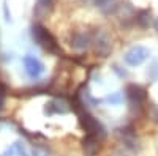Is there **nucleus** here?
I'll return each mask as SVG.
<instances>
[{
    "mask_svg": "<svg viewBox=\"0 0 158 156\" xmlns=\"http://www.w3.org/2000/svg\"><path fill=\"white\" fill-rule=\"evenodd\" d=\"M32 36H33V40L41 46L44 50L51 52V54H57V52L60 50L59 49V44L56 41V38L52 36L43 25H40V24H35L33 27H32Z\"/></svg>",
    "mask_w": 158,
    "mask_h": 156,
    "instance_id": "obj_1",
    "label": "nucleus"
},
{
    "mask_svg": "<svg viewBox=\"0 0 158 156\" xmlns=\"http://www.w3.org/2000/svg\"><path fill=\"white\" fill-rule=\"evenodd\" d=\"M149 55H150L149 49L138 44V46H133L131 49L127 50L123 60H125V63L128 65V66H138V65H141L142 62H146V58Z\"/></svg>",
    "mask_w": 158,
    "mask_h": 156,
    "instance_id": "obj_2",
    "label": "nucleus"
},
{
    "mask_svg": "<svg viewBox=\"0 0 158 156\" xmlns=\"http://www.w3.org/2000/svg\"><path fill=\"white\" fill-rule=\"evenodd\" d=\"M22 62H24V66H25V73H27V76L30 79H38V77L43 74L44 66L38 58H35L32 55H25L22 58Z\"/></svg>",
    "mask_w": 158,
    "mask_h": 156,
    "instance_id": "obj_3",
    "label": "nucleus"
},
{
    "mask_svg": "<svg viewBox=\"0 0 158 156\" xmlns=\"http://www.w3.org/2000/svg\"><path fill=\"white\" fill-rule=\"evenodd\" d=\"M127 95L131 99V102L136 104V106H141V102L146 99V92L136 84H130L127 87Z\"/></svg>",
    "mask_w": 158,
    "mask_h": 156,
    "instance_id": "obj_4",
    "label": "nucleus"
},
{
    "mask_svg": "<svg viewBox=\"0 0 158 156\" xmlns=\"http://www.w3.org/2000/svg\"><path fill=\"white\" fill-rule=\"evenodd\" d=\"M89 43H92V36L90 33H85V32H74L73 33V38H71V46L77 50L81 49H85L89 46Z\"/></svg>",
    "mask_w": 158,
    "mask_h": 156,
    "instance_id": "obj_5",
    "label": "nucleus"
},
{
    "mask_svg": "<svg viewBox=\"0 0 158 156\" xmlns=\"http://www.w3.org/2000/svg\"><path fill=\"white\" fill-rule=\"evenodd\" d=\"M95 43V50L100 52V54H108L109 49H111V44H109V38L106 33H103V32H97L95 35V40H92Z\"/></svg>",
    "mask_w": 158,
    "mask_h": 156,
    "instance_id": "obj_6",
    "label": "nucleus"
},
{
    "mask_svg": "<svg viewBox=\"0 0 158 156\" xmlns=\"http://www.w3.org/2000/svg\"><path fill=\"white\" fill-rule=\"evenodd\" d=\"M98 142H100L98 137L87 134V137L84 139V151H85L89 156L95 154V151H97V148H98Z\"/></svg>",
    "mask_w": 158,
    "mask_h": 156,
    "instance_id": "obj_7",
    "label": "nucleus"
},
{
    "mask_svg": "<svg viewBox=\"0 0 158 156\" xmlns=\"http://www.w3.org/2000/svg\"><path fill=\"white\" fill-rule=\"evenodd\" d=\"M68 109L67 107H65V104L63 102H60L59 99H54V101H51L49 104H46V109H44V112L46 114H65V112H67Z\"/></svg>",
    "mask_w": 158,
    "mask_h": 156,
    "instance_id": "obj_8",
    "label": "nucleus"
},
{
    "mask_svg": "<svg viewBox=\"0 0 158 156\" xmlns=\"http://www.w3.org/2000/svg\"><path fill=\"white\" fill-rule=\"evenodd\" d=\"M136 22L141 25V27H149L150 25V10L139 11L138 16H136Z\"/></svg>",
    "mask_w": 158,
    "mask_h": 156,
    "instance_id": "obj_9",
    "label": "nucleus"
},
{
    "mask_svg": "<svg viewBox=\"0 0 158 156\" xmlns=\"http://www.w3.org/2000/svg\"><path fill=\"white\" fill-rule=\"evenodd\" d=\"M52 5V0H38V3L33 10V14L35 16H43L46 14V10Z\"/></svg>",
    "mask_w": 158,
    "mask_h": 156,
    "instance_id": "obj_10",
    "label": "nucleus"
},
{
    "mask_svg": "<svg viewBox=\"0 0 158 156\" xmlns=\"http://www.w3.org/2000/svg\"><path fill=\"white\" fill-rule=\"evenodd\" d=\"M147 76H149V79L150 81H158V58H155L153 62H152V65L149 66V70H147Z\"/></svg>",
    "mask_w": 158,
    "mask_h": 156,
    "instance_id": "obj_11",
    "label": "nucleus"
},
{
    "mask_svg": "<svg viewBox=\"0 0 158 156\" xmlns=\"http://www.w3.org/2000/svg\"><path fill=\"white\" fill-rule=\"evenodd\" d=\"M122 101V93H112L103 99V102H109V104H118Z\"/></svg>",
    "mask_w": 158,
    "mask_h": 156,
    "instance_id": "obj_12",
    "label": "nucleus"
},
{
    "mask_svg": "<svg viewBox=\"0 0 158 156\" xmlns=\"http://www.w3.org/2000/svg\"><path fill=\"white\" fill-rule=\"evenodd\" d=\"M15 147H16V151H18V154H19V156H27V153H25V150H24V148H22V145H21V142H16Z\"/></svg>",
    "mask_w": 158,
    "mask_h": 156,
    "instance_id": "obj_13",
    "label": "nucleus"
},
{
    "mask_svg": "<svg viewBox=\"0 0 158 156\" xmlns=\"http://www.w3.org/2000/svg\"><path fill=\"white\" fill-rule=\"evenodd\" d=\"M3 99H5V87H3V84H0V109H2Z\"/></svg>",
    "mask_w": 158,
    "mask_h": 156,
    "instance_id": "obj_14",
    "label": "nucleus"
},
{
    "mask_svg": "<svg viewBox=\"0 0 158 156\" xmlns=\"http://www.w3.org/2000/svg\"><path fill=\"white\" fill-rule=\"evenodd\" d=\"M114 71L120 76V77H127V73L125 71H122V70H118V66H114Z\"/></svg>",
    "mask_w": 158,
    "mask_h": 156,
    "instance_id": "obj_15",
    "label": "nucleus"
},
{
    "mask_svg": "<svg viewBox=\"0 0 158 156\" xmlns=\"http://www.w3.org/2000/svg\"><path fill=\"white\" fill-rule=\"evenodd\" d=\"M33 156H46L43 151H40V150H33Z\"/></svg>",
    "mask_w": 158,
    "mask_h": 156,
    "instance_id": "obj_16",
    "label": "nucleus"
},
{
    "mask_svg": "<svg viewBox=\"0 0 158 156\" xmlns=\"http://www.w3.org/2000/svg\"><path fill=\"white\" fill-rule=\"evenodd\" d=\"M155 29H156V30H158V19H156V21H155Z\"/></svg>",
    "mask_w": 158,
    "mask_h": 156,
    "instance_id": "obj_17",
    "label": "nucleus"
}]
</instances>
